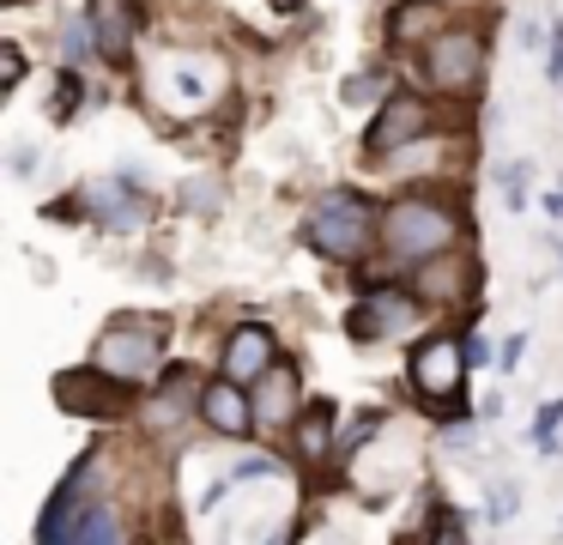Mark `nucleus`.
<instances>
[{"label": "nucleus", "mask_w": 563, "mask_h": 545, "mask_svg": "<svg viewBox=\"0 0 563 545\" xmlns=\"http://www.w3.org/2000/svg\"><path fill=\"white\" fill-rule=\"evenodd\" d=\"M466 334H424L406 358V382H412L418 406L442 424H466Z\"/></svg>", "instance_id": "nucleus-1"}, {"label": "nucleus", "mask_w": 563, "mask_h": 545, "mask_svg": "<svg viewBox=\"0 0 563 545\" xmlns=\"http://www.w3.org/2000/svg\"><path fill=\"white\" fill-rule=\"evenodd\" d=\"M303 242L316 254H328V261H340V266H357L369 249L382 242V212H376V200H364L357 188H333V194H321L316 206H309V218H303Z\"/></svg>", "instance_id": "nucleus-2"}, {"label": "nucleus", "mask_w": 563, "mask_h": 545, "mask_svg": "<svg viewBox=\"0 0 563 545\" xmlns=\"http://www.w3.org/2000/svg\"><path fill=\"white\" fill-rule=\"evenodd\" d=\"M461 212L442 200H424V194H406L382 212V242H388L394 261L406 266H424V261H442V254L461 249Z\"/></svg>", "instance_id": "nucleus-3"}, {"label": "nucleus", "mask_w": 563, "mask_h": 545, "mask_svg": "<svg viewBox=\"0 0 563 545\" xmlns=\"http://www.w3.org/2000/svg\"><path fill=\"white\" fill-rule=\"evenodd\" d=\"M91 467H98V455H79V467L62 479V491H55L49 509H43L37 545H122V521H115V509L79 503V484H86Z\"/></svg>", "instance_id": "nucleus-4"}, {"label": "nucleus", "mask_w": 563, "mask_h": 545, "mask_svg": "<svg viewBox=\"0 0 563 545\" xmlns=\"http://www.w3.org/2000/svg\"><path fill=\"white\" fill-rule=\"evenodd\" d=\"M164 339H170V321L164 315H128V321H110L98 334V346H91V363L98 370H110L115 382L128 388H146L152 375L164 370Z\"/></svg>", "instance_id": "nucleus-5"}, {"label": "nucleus", "mask_w": 563, "mask_h": 545, "mask_svg": "<svg viewBox=\"0 0 563 545\" xmlns=\"http://www.w3.org/2000/svg\"><path fill=\"white\" fill-rule=\"evenodd\" d=\"M424 79L442 97H473L485 85V36L473 24H449L437 43L424 48Z\"/></svg>", "instance_id": "nucleus-6"}, {"label": "nucleus", "mask_w": 563, "mask_h": 545, "mask_svg": "<svg viewBox=\"0 0 563 545\" xmlns=\"http://www.w3.org/2000/svg\"><path fill=\"white\" fill-rule=\"evenodd\" d=\"M430 128H437V109H430V97L394 91L388 103L369 116V128H364V157H400V152H412V145H424Z\"/></svg>", "instance_id": "nucleus-7"}, {"label": "nucleus", "mask_w": 563, "mask_h": 545, "mask_svg": "<svg viewBox=\"0 0 563 545\" xmlns=\"http://www.w3.org/2000/svg\"><path fill=\"white\" fill-rule=\"evenodd\" d=\"M140 400V388L115 382L110 370H98V363H86V370H62L55 375V406L67 412V418H128Z\"/></svg>", "instance_id": "nucleus-8"}, {"label": "nucleus", "mask_w": 563, "mask_h": 545, "mask_svg": "<svg viewBox=\"0 0 563 545\" xmlns=\"http://www.w3.org/2000/svg\"><path fill=\"white\" fill-rule=\"evenodd\" d=\"M86 31H91L98 61L128 67L134 61V36L146 31V12H140V0H86Z\"/></svg>", "instance_id": "nucleus-9"}, {"label": "nucleus", "mask_w": 563, "mask_h": 545, "mask_svg": "<svg viewBox=\"0 0 563 545\" xmlns=\"http://www.w3.org/2000/svg\"><path fill=\"white\" fill-rule=\"evenodd\" d=\"M412 297L437 303V309H466V303L478 297V261L473 254H442V261H424L412 266Z\"/></svg>", "instance_id": "nucleus-10"}, {"label": "nucleus", "mask_w": 563, "mask_h": 545, "mask_svg": "<svg viewBox=\"0 0 563 545\" xmlns=\"http://www.w3.org/2000/svg\"><path fill=\"white\" fill-rule=\"evenodd\" d=\"M273 363H279V339H273L267 321H243V327H231V334H224L219 375H231L236 388H255Z\"/></svg>", "instance_id": "nucleus-11"}, {"label": "nucleus", "mask_w": 563, "mask_h": 545, "mask_svg": "<svg viewBox=\"0 0 563 545\" xmlns=\"http://www.w3.org/2000/svg\"><path fill=\"white\" fill-rule=\"evenodd\" d=\"M424 315V303L412 297V291H400V285H388V291H376L369 303H357L352 315H345V334L352 339H394V334H406V327Z\"/></svg>", "instance_id": "nucleus-12"}, {"label": "nucleus", "mask_w": 563, "mask_h": 545, "mask_svg": "<svg viewBox=\"0 0 563 545\" xmlns=\"http://www.w3.org/2000/svg\"><path fill=\"white\" fill-rule=\"evenodd\" d=\"M249 400H255L261 430H285V424H297V400H303V375H297V363L279 358L255 388H249Z\"/></svg>", "instance_id": "nucleus-13"}, {"label": "nucleus", "mask_w": 563, "mask_h": 545, "mask_svg": "<svg viewBox=\"0 0 563 545\" xmlns=\"http://www.w3.org/2000/svg\"><path fill=\"white\" fill-rule=\"evenodd\" d=\"M200 418H207V430H219V436L261 430V424H255V400H249V388H236L231 375L200 382Z\"/></svg>", "instance_id": "nucleus-14"}, {"label": "nucleus", "mask_w": 563, "mask_h": 545, "mask_svg": "<svg viewBox=\"0 0 563 545\" xmlns=\"http://www.w3.org/2000/svg\"><path fill=\"white\" fill-rule=\"evenodd\" d=\"M86 206H91V218L110 225V230H140L152 218V200L134 176H110V182H98V188H86Z\"/></svg>", "instance_id": "nucleus-15"}, {"label": "nucleus", "mask_w": 563, "mask_h": 545, "mask_svg": "<svg viewBox=\"0 0 563 545\" xmlns=\"http://www.w3.org/2000/svg\"><path fill=\"white\" fill-rule=\"evenodd\" d=\"M333 443H340V418H333V406H328V400H309V406L297 412V424H291V448H297V460L321 467V460L333 455Z\"/></svg>", "instance_id": "nucleus-16"}, {"label": "nucleus", "mask_w": 563, "mask_h": 545, "mask_svg": "<svg viewBox=\"0 0 563 545\" xmlns=\"http://www.w3.org/2000/svg\"><path fill=\"white\" fill-rule=\"evenodd\" d=\"M382 31L394 36V43H437L442 31H449V24H442V7L437 0H400V7L388 12V24H382Z\"/></svg>", "instance_id": "nucleus-17"}, {"label": "nucleus", "mask_w": 563, "mask_h": 545, "mask_svg": "<svg viewBox=\"0 0 563 545\" xmlns=\"http://www.w3.org/2000/svg\"><path fill=\"white\" fill-rule=\"evenodd\" d=\"M79 97H86V79H79L74 67H62V73H55V103H49V121H55V128H67V121H74Z\"/></svg>", "instance_id": "nucleus-18"}, {"label": "nucleus", "mask_w": 563, "mask_h": 545, "mask_svg": "<svg viewBox=\"0 0 563 545\" xmlns=\"http://www.w3.org/2000/svg\"><path fill=\"white\" fill-rule=\"evenodd\" d=\"M340 97H345V103H369V97H382V103H388V73H382V67H369V73H352V79H345L340 85Z\"/></svg>", "instance_id": "nucleus-19"}, {"label": "nucleus", "mask_w": 563, "mask_h": 545, "mask_svg": "<svg viewBox=\"0 0 563 545\" xmlns=\"http://www.w3.org/2000/svg\"><path fill=\"white\" fill-rule=\"evenodd\" d=\"M430 545H466V527H461V515H454L449 503L430 509Z\"/></svg>", "instance_id": "nucleus-20"}, {"label": "nucleus", "mask_w": 563, "mask_h": 545, "mask_svg": "<svg viewBox=\"0 0 563 545\" xmlns=\"http://www.w3.org/2000/svg\"><path fill=\"white\" fill-rule=\"evenodd\" d=\"M25 85V48L19 43H0V97H13Z\"/></svg>", "instance_id": "nucleus-21"}, {"label": "nucleus", "mask_w": 563, "mask_h": 545, "mask_svg": "<svg viewBox=\"0 0 563 545\" xmlns=\"http://www.w3.org/2000/svg\"><path fill=\"white\" fill-rule=\"evenodd\" d=\"M527 176H533L527 164H503V182H497V188H503V200H509V206H527Z\"/></svg>", "instance_id": "nucleus-22"}, {"label": "nucleus", "mask_w": 563, "mask_h": 545, "mask_svg": "<svg viewBox=\"0 0 563 545\" xmlns=\"http://www.w3.org/2000/svg\"><path fill=\"white\" fill-rule=\"evenodd\" d=\"M558 424H563V400H551V406L533 418V443L539 448H558Z\"/></svg>", "instance_id": "nucleus-23"}, {"label": "nucleus", "mask_w": 563, "mask_h": 545, "mask_svg": "<svg viewBox=\"0 0 563 545\" xmlns=\"http://www.w3.org/2000/svg\"><path fill=\"white\" fill-rule=\"evenodd\" d=\"M545 79L563 85V19H551V48H545Z\"/></svg>", "instance_id": "nucleus-24"}, {"label": "nucleus", "mask_w": 563, "mask_h": 545, "mask_svg": "<svg viewBox=\"0 0 563 545\" xmlns=\"http://www.w3.org/2000/svg\"><path fill=\"white\" fill-rule=\"evenodd\" d=\"M509 515H515V491L497 484V491H490V521H509Z\"/></svg>", "instance_id": "nucleus-25"}, {"label": "nucleus", "mask_w": 563, "mask_h": 545, "mask_svg": "<svg viewBox=\"0 0 563 545\" xmlns=\"http://www.w3.org/2000/svg\"><path fill=\"white\" fill-rule=\"evenodd\" d=\"M521 351H527V334H509V339H503V370H515V363H521Z\"/></svg>", "instance_id": "nucleus-26"}, {"label": "nucleus", "mask_w": 563, "mask_h": 545, "mask_svg": "<svg viewBox=\"0 0 563 545\" xmlns=\"http://www.w3.org/2000/svg\"><path fill=\"white\" fill-rule=\"evenodd\" d=\"M273 12H303V0H267Z\"/></svg>", "instance_id": "nucleus-27"}, {"label": "nucleus", "mask_w": 563, "mask_h": 545, "mask_svg": "<svg viewBox=\"0 0 563 545\" xmlns=\"http://www.w3.org/2000/svg\"><path fill=\"white\" fill-rule=\"evenodd\" d=\"M0 7H7V12H19V7H31V0H0Z\"/></svg>", "instance_id": "nucleus-28"}]
</instances>
